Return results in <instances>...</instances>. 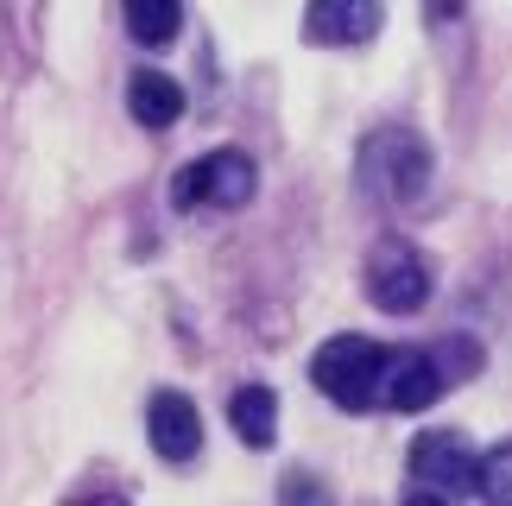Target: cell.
I'll list each match as a JSON object with an SVG mask.
<instances>
[{"mask_svg": "<svg viewBox=\"0 0 512 506\" xmlns=\"http://www.w3.org/2000/svg\"><path fill=\"white\" fill-rule=\"evenodd\" d=\"M386 374H392V348L367 336H329L310 355V386L323 399H336L342 412H386Z\"/></svg>", "mask_w": 512, "mask_h": 506, "instance_id": "cell-1", "label": "cell"}, {"mask_svg": "<svg viewBox=\"0 0 512 506\" xmlns=\"http://www.w3.org/2000/svg\"><path fill=\"white\" fill-rule=\"evenodd\" d=\"M411 500H481V456L462 431H424L405 462Z\"/></svg>", "mask_w": 512, "mask_h": 506, "instance_id": "cell-3", "label": "cell"}, {"mask_svg": "<svg viewBox=\"0 0 512 506\" xmlns=\"http://www.w3.org/2000/svg\"><path fill=\"white\" fill-rule=\"evenodd\" d=\"M354 184L386 209L418 203L430 190V146L411 127H373L361 140V159H354Z\"/></svg>", "mask_w": 512, "mask_h": 506, "instance_id": "cell-2", "label": "cell"}, {"mask_svg": "<svg viewBox=\"0 0 512 506\" xmlns=\"http://www.w3.org/2000/svg\"><path fill=\"white\" fill-rule=\"evenodd\" d=\"M462 7H468V0H424V13H430V19H437V26H443V19H456Z\"/></svg>", "mask_w": 512, "mask_h": 506, "instance_id": "cell-12", "label": "cell"}, {"mask_svg": "<svg viewBox=\"0 0 512 506\" xmlns=\"http://www.w3.org/2000/svg\"><path fill=\"white\" fill-rule=\"evenodd\" d=\"M367 298L392 310V317H411V310H424L430 304V266H424V253L399 241V235H386L380 247L367 253Z\"/></svg>", "mask_w": 512, "mask_h": 506, "instance_id": "cell-5", "label": "cell"}, {"mask_svg": "<svg viewBox=\"0 0 512 506\" xmlns=\"http://www.w3.org/2000/svg\"><path fill=\"white\" fill-rule=\"evenodd\" d=\"M146 437L152 450L165 462H190L203 450V412L190 405V393H177V386H159V393L146 399Z\"/></svg>", "mask_w": 512, "mask_h": 506, "instance_id": "cell-7", "label": "cell"}, {"mask_svg": "<svg viewBox=\"0 0 512 506\" xmlns=\"http://www.w3.org/2000/svg\"><path fill=\"white\" fill-rule=\"evenodd\" d=\"M386 26V0H310L304 7V38L310 45H373Z\"/></svg>", "mask_w": 512, "mask_h": 506, "instance_id": "cell-6", "label": "cell"}, {"mask_svg": "<svg viewBox=\"0 0 512 506\" xmlns=\"http://www.w3.org/2000/svg\"><path fill=\"white\" fill-rule=\"evenodd\" d=\"M121 13H127L133 45H146V51H159L184 32V0H121Z\"/></svg>", "mask_w": 512, "mask_h": 506, "instance_id": "cell-10", "label": "cell"}, {"mask_svg": "<svg viewBox=\"0 0 512 506\" xmlns=\"http://www.w3.org/2000/svg\"><path fill=\"white\" fill-rule=\"evenodd\" d=\"M253 190H260V165L247 159L241 146H222L209 152V159L184 165L171 178V203L184 209V216H203V209H241L253 203Z\"/></svg>", "mask_w": 512, "mask_h": 506, "instance_id": "cell-4", "label": "cell"}, {"mask_svg": "<svg viewBox=\"0 0 512 506\" xmlns=\"http://www.w3.org/2000/svg\"><path fill=\"white\" fill-rule=\"evenodd\" d=\"M228 424L247 450H272L279 443V399H272V386H241L228 405Z\"/></svg>", "mask_w": 512, "mask_h": 506, "instance_id": "cell-9", "label": "cell"}, {"mask_svg": "<svg viewBox=\"0 0 512 506\" xmlns=\"http://www.w3.org/2000/svg\"><path fill=\"white\" fill-rule=\"evenodd\" d=\"M481 500L512 506V443H500V450L481 456Z\"/></svg>", "mask_w": 512, "mask_h": 506, "instance_id": "cell-11", "label": "cell"}, {"mask_svg": "<svg viewBox=\"0 0 512 506\" xmlns=\"http://www.w3.org/2000/svg\"><path fill=\"white\" fill-rule=\"evenodd\" d=\"M127 108H133V121H140V127L165 133V127L184 121V89H177L165 70H133V83H127Z\"/></svg>", "mask_w": 512, "mask_h": 506, "instance_id": "cell-8", "label": "cell"}]
</instances>
